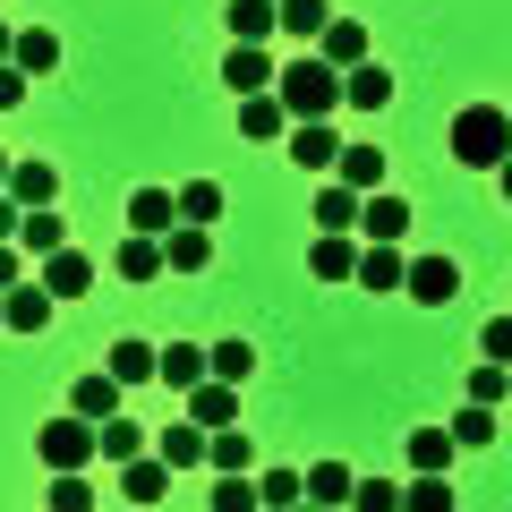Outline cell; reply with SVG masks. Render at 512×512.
<instances>
[{
  "label": "cell",
  "instance_id": "6da1fadb",
  "mask_svg": "<svg viewBox=\"0 0 512 512\" xmlns=\"http://www.w3.org/2000/svg\"><path fill=\"white\" fill-rule=\"evenodd\" d=\"M274 94H282V111H291V120H333V111H342V69H325V60H291V69L274 77Z\"/></svg>",
  "mask_w": 512,
  "mask_h": 512
},
{
  "label": "cell",
  "instance_id": "7a4b0ae2",
  "mask_svg": "<svg viewBox=\"0 0 512 512\" xmlns=\"http://www.w3.org/2000/svg\"><path fill=\"white\" fill-rule=\"evenodd\" d=\"M453 154H461L470 171H495V163L512 154V111H495V103H470V111L453 120Z\"/></svg>",
  "mask_w": 512,
  "mask_h": 512
},
{
  "label": "cell",
  "instance_id": "3957f363",
  "mask_svg": "<svg viewBox=\"0 0 512 512\" xmlns=\"http://www.w3.org/2000/svg\"><path fill=\"white\" fill-rule=\"evenodd\" d=\"M35 453H43V470H86V461H103V453H94V419H77V410L43 419Z\"/></svg>",
  "mask_w": 512,
  "mask_h": 512
},
{
  "label": "cell",
  "instance_id": "277c9868",
  "mask_svg": "<svg viewBox=\"0 0 512 512\" xmlns=\"http://www.w3.org/2000/svg\"><path fill=\"white\" fill-rule=\"evenodd\" d=\"M402 231H410V197H393V188L359 197V248H402Z\"/></svg>",
  "mask_w": 512,
  "mask_h": 512
},
{
  "label": "cell",
  "instance_id": "5b68a950",
  "mask_svg": "<svg viewBox=\"0 0 512 512\" xmlns=\"http://www.w3.org/2000/svg\"><path fill=\"white\" fill-rule=\"evenodd\" d=\"M282 146H291L299 171H333V163H342V128H333V120H291Z\"/></svg>",
  "mask_w": 512,
  "mask_h": 512
},
{
  "label": "cell",
  "instance_id": "8992f818",
  "mask_svg": "<svg viewBox=\"0 0 512 512\" xmlns=\"http://www.w3.org/2000/svg\"><path fill=\"white\" fill-rule=\"evenodd\" d=\"M402 291L419 299V308H444V299L461 291V256H419V265L402 274Z\"/></svg>",
  "mask_w": 512,
  "mask_h": 512
},
{
  "label": "cell",
  "instance_id": "52a82bcc",
  "mask_svg": "<svg viewBox=\"0 0 512 512\" xmlns=\"http://www.w3.org/2000/svg\"><path fill=\"white\" fill-rule=\"evenodd\" d=\"M222 86H231L239 103H248V94H274V52H265V43H239V52L222 60Z\"/></svg>",
  "mask_w": 512,
  "mask_h": 512
},
{
  "label": "cell",
  "instance_id": "ba28073f",
  "mask_svg": "<svg viewBox=\"0 0 512 512\" xmlns=\"http://www.w3.org/2000/svg\"><path fill=\"white\" fill-rule=\"evenodd\" d=\"M52 308H60V299L43 291V282H18V291H0V325H9V333H43V325H52Z\"/></svg>",
  "mask_w": 512,
  "mask_h": 512
},
{
  "label": "cell",
  "instance_id": "9c48e42d",
  "mask_svg": "<svg viewBox=\"0 0 512 512\" xmlns=\"http://www.w3.org/2000/svg\"><path fill=\"white\" fill-rule=\"evenodd\" d=\"M308 274H316V282H350V274H359V239H350V231H316Z\"/></svg>",
  "mask_w": 512,
  "mask_h": 512
},
{
  "label": "cell",
  "instance_id": "30bf717a",
  "mask_svg": "<svg viewBox=\"0 0 512 512\" xmlns=\"http://www.w3.org/2000/svg\"><path fill=\"white\" fill-rule=\"evenodd\" d=\"M43 291H52V299H86L94 291V256H77V248H60V256H43Z\"/></svg>",
  "mask_w": 512,
  "mask_h": 512
},
{
  "label": "cell",
  "instance_id": "8fae6325",
  "mask_svg": "<svg viewBox=\"0 0 512 512\" xmlns=\"http://www.w3.org/2000/svg\"><path fill=\"white\" fill-rule=\"evenodd\" d=\"M188 419L214 436V427H239V384H222V376H205L197 393H188Z\"/></svg>",
  "mask_w": 512,
  "mask_h": 512
},
{
  "label": "cell",
  "instance_id": "7c38bea8",
  "mask_svg": "<svg viewBox=\"0 0 512 512\" xmlns=\"http://www.w3.org/2000/svg\"><path fill=\"white\" fill-rule=\"evenodd\" d=\"M299 487H308V504L342 512V504H350V487H359V470H350V461H308V470H299Z\"/></svg>",
  "mask_w": 512,
  "mask_h": 512
},
{
  "label": "cell",
  "instance_id": "4fadbf2b",
  "mask_svg": "<svg viewBox=\"0 0 512 512\" xmlns=\"http://www.w3.org/2000/svg\"><path fill=\"white\" fill-rule=\"evenodd\" d=\"M239 137H248V146H274V137H291V111H282V94H248V103H239Z\"/></svg>",
  "mask_w": 512,
  "mask_h": 512
},
{
  "label": "cell",
  "instance_id": "5bb4252c",
  "mask_svg": "<svg viewBox=\"0 0 512 512\" xmlns=\"http://www.w3.org/2000/svg\"><path fill=\"white\" fill-rule=\"evenodd\" d=\"M316 60L350 77V69H359V60H367V26H359V18H333L325 35H316Z\"/></svg>",
  "mask_w": 512,
  "mask_h": 512
},
{
  "label": "cell",
  "instance_id": "9a60e30c",
  "mask_svg": "<svg viewBox=\"0 0 512 512\" xmlns=\"http://www.w3.org/2000/svg\"><path fill=\"white\" fill-rule=\"evenodd\" d=\"M163 265L171 274H205V265H214V239H205L197 222H171L163 231Z\"/></svg>",
  "mask_w": 512,
  "mask_h": 512
},
{
  "label": "cell",
  "instance_id": "2e32d148",
  "mask_svg": "<svg viewBox=\"0 0 512 512\" xmlns=\"http://www.w3.org/2000/svg\"><path fill=\"white\" fill-rule=\"evenodd\" d=\"M171 222H180V197H171V188H137V197H128V231L137 239H163Z\"/></svg>",
  "mask_w": 512,
  "mask_h": 512
},
{
  "label": "cell",
  "instance_id": "e0dca14e",
  "mask_svg": "<svg viewBox=\"0 0 512 512\" xmlns=\"http://www.w3.org/2000/svg\"><path fill=\"white\" fill-rule=\"evenodd\" d=\"M342 103H350V111H393V69H376V60H359V69L342 77Z\"/></svg>",
  "mask_w": 512,
  "mask_h": 512
},
{
  "label": "cell",
  "instance_id": "ac0fdd59",
  "mask_svg": "<svg viewBox=\"0 0 512 512\" xmlns=\"http://www.w3.org/2000/svg\"><path fill=\"white\" fill-rule=\"evenodd\" d=\"M222 18H231L239 43H274V35H282V0H231Z\"/></svg>",
  "mask_w": 512,
  "mask_h": 512
},
{
  "label": "cell",
  "instance_id": "d6986e66",
  "mask_svg": "<svg viewBox=\"0 0 512 512\" xmlns=\"http://www.w3.org/2000/svg\"><path fill=\"white\" fill-rule=\"evenodd\" d=\"M69 410H77V419H94V427L120 419V384H111V367H103V376H77V384H69Z\"/></svg>",
  "mask_w": 512,
  "mask_h": 512
},
{
  "label": "cell",
  "instance_id": "ffe728a7",
  "mask_svg": "<svg viewBox=\"0 0 512 512\" xmlns=\"http://www.w3.org/2000/svg\"><path fill=\"white\" fill-rule=\"evenodd\" d=\"M120 495H128V504H163V495H171V461H146V453L120 461Z\"/></svg>",
  "mask_w": 512,
  "mask_h": 512
},
{
  "label": "cell",
  "instance_id": "44dd1931",
  "mask_svg": "<svg viewBox=\"0 0 512 512\" xmlns=\"http://www.w3.org/2000/svg\"><path fill=\"white\" fill-rule=\"evenodd\" d=\"M154 376H163L171 393H197V384L214 376V367H205V350H197V342H171L163 359H154Z\"/></svg>",
  "mask_w": 512,
  "mask_h": 512
},
{
  "label": "cell",
  "instance_id": "7402d4cb",
  "mask_svg": "<svg viewBox=\"0 0 512 512\" xmlns=\"http://www.w3.org/2000/svg\"><path fill=\"white\" fill-rule=\"evenodd\" d=\"M205 453H214V436H205L197 419H180V427H163V444H154V461H171V470H197Z\"/></svg>",
  "mask_w": 512,
  "mask_h": 512
},
{
  "label": "cell",
  "instance_id": "603a6c76",
  "mask_svg": "<svg viewBox=\"0 0 512 512\" xmlns=\"http://www.w3.org/2000/svg\"><path fill=\"white\" fill-rule=\"evenodd\" d=\"M410 470H419V478H444V470H453V461H461V444L453 436H444V427H419V436H410Z\"/></svg>",
  "mask_w": 512,
  "mask_h": 512
},
{
  "label": "cell",
  "instance_id": "cb8c5ba5",
  "mask_svg": "<svg viewBox=\"0 0 512 512\" xmlns=\"http://www.w3.org/2000/svg\"><path fill=\"white\" fill-rule=\"evenodd\" d=\"M154 359H163L154 342H137V333H120V342H111V384H154Z\"/></svg>",
  "mask_w": 512,
  "mask_h": 512
},
{
  "label": "cell",
  "instance_id": "d4e9b609",
  "mask_svg": "<svg viewBox=\"0 0 512 512\" xmlns=\"http://www.w3.org/2000/svg\"><path fill=\"white\" fill-rule=\"evenodd\" d=\"M333 180H342V188H359V197H376V188H384V154H376V146H342Z\"/></svg>",
  "mask_w": 512,
  "mask_h": 512
},
{
  "label": "cell",
  "instance_id": "484cf974",
  "mask_svg": "<svg viewBox=\"0 0 512 512\" xmlns=\"http://www.w3.org/2000/svg\"><path fill=\"white\" fill-rule=\"evenodd\" d=\"M316 231H350L359 239V188H342V180L316 188Z\"/></svg>",
  "mask_w": 512,
  "mask_h": 512
},
{
  "label": "cell",
  "instance_id": "4316f807",
  "mask_svg": "<svg viewBox=\"0 0 512 512\" xmlns=\"http://www.w3.org/2000/svg\"><path fill=\"white\" fill-rule=\"evenodd\" d=\"M94 453H103V461H137V453H146V427H137V419L120 410V419H103V427H94Z\"/></svg>",
  "mask_w": 512,
  "mask_h": 512
},
{
  "label": "cell",
  "instance_id": "83f0119b",
  "mask_svg": "<svg viewBox=\"0 0 512 512\" xmlns=\"http://www.w3.org/2000/svg\"><path fill=\"white\" fill-rule=\"evenodd\" d=\"M9 60H18L26 77H52V69H60V35H52V26H26V35H18V52H9Z\"/></svg>",
  "mask_w": 512,
  "mask_h": 512
},
{
  "label": "cell",
  "instance_id": "f1b7e54d",
  "mask_svg": "<svg viewBox=\"0 0 512 512\" xmlns=\"http://www.w3.org/2000/svg\"><path fill=\"white\" fill-rule=\"evenodd\" d=\"M18 248H26V256H60V248H69V231H60V205H43V214L18 222Z\"/></svg>",
  "mask_w": 512,
  "mask_h": 512
},
{
  "label": "cell",
  "instance_id": "f546056e",
  "mask_svg": "<svg viewBox=\"0 0 512 512\" xmlns=\"http://www.w3.org/2000/svg\"><path fill=\"white\" fill-rule=\"evenodd\" d=\"M205 367H214L222 384H248V376H256V342H248V333H231V342L205 350Z\"/></svg>",
  "mask_w": 512,
  "mask_h": 512
},
{
  "label": "cell",
  "instance_id": "4dcf8cb0",
  "mask_svg": "<svg viewBox=\"0 0 512 512\" xmlns=\"http://www.w3.org/2000/svg\"><path fill=\"white\" fill-rule=\"evenodd\" d=\"M111 265H120V282H154V274H163V239H137V231H128Z\"/></svg>",
  "mask_w": 512,
  "mask_h": 512
},
{
  "label": "cell",
  "instance_id": "1f68e13d",
  "mask_svg": "<svg viewBox=\"0 0 512 512\" xmlns=\"http://www.w3.org/2000/svg\"><path fill=\"white\" fill-rule=\"evenodd\" d=\"M402 274H410V265L393 248H359V274H350V282H359V291H402Z\"/></svg>",
  "mask_w": 512,
  "mask_h": 512
},
{
  "label": "cell",
  "instance_id": "d6a6232c",
  "mask_svg": "<svg viewBox=\"0 0 512 512\" xmlns=\"http://www.w3.org/2000/svg\"><path fill=\"white\" fill-rule=\"evenodd\" d=\"M52 163H18V171H9V197H18L26 205V214H43V205H52Z\"/></svg>",
  "mask_w": 512,
  "mask_h": 512
},
{
  "label": "cell",
  "instance_id": "836d02e7",
  "mask_svg": "<svg viewBox=\"0 0 512 512\" xmlns=\"http://www.w3.org/2000/svg\"><path fill=\"white\" fill-rule=\"evenodd\" d=\"M444 436H453L461 453H487V444H495V410H478V402H461V410H453V427H444Z\"/></svg>",
  "mask_w": 512,
  "mask_h": 512
},
{
  "label": "cell",
  "instance_id": "e575fe53",
  "mask_svg": "<svg viewBox=\"0 0 512 512\" xmlns=\"http://www.w3.org/2000/svg\"><path fill=\"white\" fill-rule=\"evenodd\" d=\"M461 393H470L478 410H495V402H512V367H495V359H478V367H470V384H461Z\"/></svg>",
  "mask_w": 512,
  "mask_h": 512
},
{
  "label": "cell",
  "instance_id": "d590c367",
  "mask_svg": "<svg viewBox=\"0 0 512 512\" xmlns=\"http://www.w3.org/2000/svg\"><path fill=\"white\" fill-rule=\"evenodd\" d=\"M256 504H265V512H291V504H308L299 470H256Z\"/></svg>",
  "mask_w": 512,
  "mask_h": 512
},
{
  "label": "cell",
  "instance_id": "8d00e7d4",
  "mask_svg": "<svg viewBox=\"0 0 512 512\" xmlns=\"http://www.w3.org/2000/svg\"><path fill=\"white\" fill-rule=\"evenodd\" d=\"M205 461H214L222 478H239V470H256V444L239 436V427H214V453H205Z\"/></svg>",
  "mask_w": 512,
  "mask_h": 512
},
{
  "label": "cell",
  "instance_id": "74e56055",
  "mask_svg": "<svg viewBox=\"0 0 512 512\" xmlns=\"http://www.w3.org/2000/svg\"><path fill=\"white\" fill-rule=\"evenodd\" d=\"M333 26V9L325 0H282V35H299V43H316Z\"/></svg>",
  "mask_w": 512,
  "mask_h": 512
},
{
  "label": "cell",
  "instance_id": "f35d334b",
  "mask_svg": "<svg viewBox=\"0 0 512 512\" xmlns=\"http://www.w3.org/2000/svg\"><path fill=\"white\" fill-rule=\"evenodd\" d=\"M402 512H461V504H453V478H410V487H402Z\"/></svg>",
  "mask_w": 512,
  "mask_h": 512
},
{
  "label": "cell",
  "instance_id": "ab89813d",
  "mask_svg": "<svg viewBox=\"0 0 512 512\" xmlns=\"http://www.w3.org/2000/svg\"><path fill=\"white\" fill-rule=\"evenodd\" d=\"M171 197H180V222H197V231L222 214V188L214 180H188V188H171Z\"/></svg>",
  "mask_w": 512,
  "mask_h": 512
},
{
  "label": "cell",
  "instance_id": "60d3db41",
  "mask_svg": "<svg viewBox=\"0 0 512 512\" xmlns=\"http://www.w3.org/2000/svg\"><path fill=\"white\" fill-rule=\"evenodd\" d=\"M214 512H265V504H256V470H239V478H214Z\"/></svg>",
  "mask_w": 512,
  "mask_h": 512
},
{
  "label": "cell",
  "instance_id": "b9f144b4",
  "mask_svg": "<svg viewBox=\"0 0 512 512\" xmlns=\"http://www.w3.org/2000/svg\"><path fill=\"white\" fill-rule=\"evenodd\" d=\"M52 512H94V487H86V470H52Z\"/></svg>",
  "mask_w": 512,
  "mask_h": 512
},
{
  "label": "cell",
  "instance_id": "7bdbcfd3",
  "mask_svg": "<svg viewBox=\"0 0 512 512\" xmlns=\"http://www.w3.org/2000/svg\"><path fill=\"white\" fill-rule=\"evenodd\" d=\"M350 512H402V487L393 478H359L350 487Z\"/></svg>",
  "mask_w": 512,
  "mask_h": 512
},
{
  "label": "cell",
  "instance_id": "ee69618b",
  "mask_svg": "<svg viewBox=\"0 0 512 512\" xmlns=\"http://www.w3.org/2000/svg\"><path fill=\"white\" fill-rule=\"evenodd\" d=\"M478 350H487L495 367H512V316H495V325H478Z\"/></svg>",
  "mask_w": 512,
  "mask_h": 512
},
{
  "label": "cell",
  "instance_id": "f6af8a7d",
  "mask_svg": "<svg viewBox=\"0 0 512 512\" xmlns=\"http://www.w3.org/2000/svg\"><path fill=\"white\" fill-rule=\"evenodd\" d=\"M26 103V69H18V60H0V111H18Z\"/></svg>",
  "mask_w": 512,
  "mask_h": 512
},
{
  "label": "cell",
  "instance_id": "bcb514c9",
  "mask_svg": "<svg viewBox=\"0 0 512 512\" xmlns=\"http://www.w3.org/2000/svg\"><path fill=\"white\" fill-rule=\"evenodd\" d=\"M26 282V248H9V239H0V291H18Z\"/></svg>",
  "mask_w": 512,
  "mask_h": 512
},
{
  "label": "cell",
  "instance_id": "7dc6e473",
  "mask_svg": "<svg viewBox=\"0 0 512 512\" xmlns=\"http://www.w3.org/2000/svg\"><path fill=\"white\" fill-rule=\"evenodd\" d=\"M18 222H26V205L9 197V188H0V239H9V248H18Z\"/></svg>",
  "mask_w": 512,
  "mask_h": 512
},
{
  "label": "cell",
  "instance_id": "c3c4849f",
  "mask_svg": "<svg viewBox=\"0 0 512 512\" xmlns=\"http://www.w3.org/2000/svg\"><path fill=\"white\" fill-rule=\"evenodd\" d=\"M495 180H504V197H512V154H504V163H495Z\"/></svg>",
  "mask_w": 512,
  "mask_h": 512
},
{
  "label": "cell",
  "instance_id": "681fc988",
  "mask_svg": "<svg viewBox=\"0 0 512 512\" xmlns=\"http://www.w3.org/2000/svg\"><path fill=\"white\" fill-rule=\"evenodd\" d=\"M9 52H18V35H9V26H0V60H9Z\"/></svg>",
  "mask_w": 512,
  "mask_h": 512
},
{
  "label": "cell",
  "instance_id": "f907efd6",
  "mask_svg": "<svg viewBox=\"0 0 512 512\" xmlns=\"http://www.w3.org/2000/svg\"><path fill=\"white\" fill-rule=\"evenodd\" d=\"M9 171H18V163H9V154H0V188H9Z\"/></svg>",
  "mask_w": 512,
  "mask_h": 512
},
{
  "label": "cell",
  "instance_id": "816d5d0a",
  "mask_svg": "<svg viewBox=\"0 0 512 512\" xmlns=\"http://www.w3.org/2000/svg\"><path fill=\"white\" fill-rule=\"evenodd\" d=\"M291 512H325V504H291Z\"/></svg>",
  "mask_w": 512,
  "mask_h": 512
}]
</instances>
